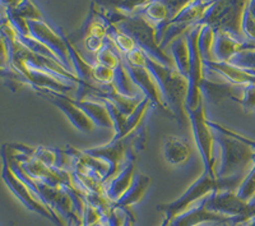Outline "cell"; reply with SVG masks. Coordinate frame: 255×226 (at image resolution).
<instances>
[{
    "label": "cell",
    "mask_w": 255,
    "mask_h": 226,
    "mask_svg": "<svg viewBox=\"0 0 255 226\" xmlns=\"http://www.w3.org/2000/svg\"><path fill=\"white\" fill-rule=\"evenodd\" d=\"M254 161H255V155H254Z\"/></svg>",
    "instance_id": "cell-35"
},
{
    "label": "cell",
    "mask_w": 255,
    "mask_h": 226,
    "mask_svg": "<svg viewBox=\"0 0 255 226\" xmlns=\"http://www.w3.org/2000/svg\"><path fill=\"white\" fill-rule=\"evenodd\" d=\"M149 105L152 104L147 97H144V99L139 102V105L135 107V110L127 118V123H125L124 129H123V133L122 136L119 137V139H127L128 136H130L133 132H135L136 129H138V127H139L140 122H142L143 118H144V114Z\"/></svg>",
    "instance_id": "cell-23"
},
{
    "label": "cell",
    "mask_w": 255,
    "mask_h": 226,
    "mask_svg": "<svg viewBox=\"0 0 255 226\" xmlns=\"http://www.w3.org/2000/svg\"><path fill=\"white\" fill-rule=\"evenodd\" d=\"M244 111L247 114L255 111V84H247L244 90V99L241 101Z\"/></svg>",
    "instance_id": "cell-28"
},
{
    "label": "cell",
    "mask_w": 255,
    "mask_h": 226,
    "mask_svg": "<svg viewBox=\"0 0 255 226\" xmlns=\"http://www.w3.org/2000/svg\"><path fill=\"white\" fill-rule=\"evenodd\" d=\"M163 157L170 165H184L191 155V147L185 138L176 136H166L163 138Z\"/></svg>",
    "instance_id": "cell-15"
},
{
    "label": "cell",
    "mask_w": 255,
    "mask_h": 226,
    "mask_svg": "<svg viewBox=\"0 0 255 226\" xmlns=\"http://www.w3.org/2000/svg\"><path fill=\"white\" fill-rule=\"evenodd\" d=\"M244 90H245V86H238V84H232L230 82L217 83V82L209 81L206 77L200 84L202 96L213 105H218L225 99L234 100V101L241 104L244 99Z\"/></svg>",
    "instance_id": "cell-13"
},
{
    "label": "cell",
    "mask_w": 255,
    "mask_h": 226,
    "mask_svg": "<svg viewBox=\"0 0 255 226\" xmlns=\"http://www.w3.org/2000/svg\"><path fill=\"white\" fill-rule=\"evenodd\" d=\"M247 5L248 1H213L198 24H207L215 32H225L243 41L241 23Z\"/></svg>",
    "instance_id": "cell-5"
},
{
    "label": "cell",
    "mask_w": 255,
    "mask_h": 226,
    "mask_svg": "<svg viewBox=\"0 0 255 226\" xmlns=\"http://www.w3.org/2000/svg\"><path fill=\"white\" fill-rule=\"evenodd\" d=\"M140 15L145 18L148 22H151L153 26L161 23V22H165V20L172 19L166 1H149L142 9Z\"/></svg>",
    "instance_id": "cell-21"
},
{
    "label": "cell",
    "mask_w": 255,
    "mask_h": 226,
    "mask_svg": "<svg viewBox=\"0 0 255 226\" xmlns=\"http://www.w3.org/2000/svg\"><path fill=\"white\" fill-rule=\"evenodd\" d=\"M123 33L128 35L134 40L136 46L139 47L145 55L153 59L157 63L162 64L167 68H175V63L171 56L162 51L156 38L154 26L148 22L140 14L127 15L122 22L115 24ZM176 69V68H175Z\"/></svg>",
    "instance_id": "cell-4"
},
{
    "label": "cell",
    "mask_w": 255,
    "mask_h": 226,
    "mask_svg": "<svg viewBox=\"0 0 255 226\" xmlns=\"http://www.w3.org/2000/svg\"><path fill=\"white\" fill-rule=\"evenodd\" d=\"M236 195L244 202H252L255 198V165L252 170L244 178L243 183L240 184L239 189L236 191Z\"/></svg>",
    "instance_id": "cell-25"
},
{
    "label": "cell",
    "mask_w": 255,
    "mask_h": 226,
    "mask_svg": "<svg viewBox=\"0 0 255 226\" xmlns=\"http://www.w3.org/2000/svg\"><path fill=\"white\" fill-rule=\"evenodd\" d=\"M72 101L90 118L91 122L95 125L102 128H111V129L115 128L108 107L102 100L90 97L88 100H83V101H77V100H72Z\"/></svg>",
    "instance_id": "cell-16"
},
{
    "label": "cell",
    "mask_w": 255,
    "mask_h": 226,
    "mask_svg": "<svg viewBox=\"0 0 255 226\" xmlns=\"http://www.w3.org/2000/svg\"><path fill=\"white\" fill-rule=\"evenodd\" d=\"M247 175H236L231 178H215L212 175L203 173L199 179L195 180L188 191L181 197L172 201L170 203H161L157 205V211L162 212L165 219L170 221L174 220L177 215L183 214L184 211L191 207L194 203L200 201L202 198L207 197L215 191H231L236 192L243 183L244 178Z\"/></svg>",
    "instance_id": "cell-1"
},
{
    "label": "cell",
    "mask_w": 255,
    "mask_h": 226,
    "mask_svg": "<svg viewBox=\"0 0 255 226\" xmlns=\"http://www.w3.org/2000/svg\"><path fill=\"white\" fill-rule=\"evenodd\" d=\"M93 226H102V225H101V224L99 223V224H96V225H93Z\"/></svg>",
    "instance_id": "cell-34"
},
{
    "label": "cell",
    "mask_w": 255,
    "mask_h": 226,
    "mask_svg": "<svg viewBox=\"0 0 255 226\" xmlns=\"http://www.w3.org/2000/svg\"><path fill=\"white\" fill-rule=\"evenodd\" d=\"M149 186H151V178L136 171L130 188L128 189L127 193L115 205L118 207H122V209H129L144 197L145 192L149 188Z\"/></svg>",
    "instance_id": "cell-18"
},
{
    "label": "cell",
    "mask_w": 255,
    "mask_h": 226,
    "mask_svg": "<svg viewBox=\"0 0 255 226\" xmlns=\"http://www.w3.org/2000/svg\"><path fill=\"white\" fill-rule=\"evenodd\" d=\"M255 46V42H245V41H239L234 36L225 33V32H216L215 44L212 47V55L213 61L218 63H229L231 58L239 54L244 50L252 49Z\"/></svg>",
    "instance_id": "cell-14"
},
{
    "label": "cell",
    "mask_w": 255,
    "mask_h": 226,
    "mask_svg": "<svg viewBox=\"0 0 255 226\" xmlns=\"http://www.w3.org/2000/svg\"><path fill=\"white\" fill-rule=\"evenodd\" d=\"M215 142L221 148L220 169L216 170L217 178H231L247 175L255 165V151L240 139L223 132L213 129Z\"/></svg>",
    "instance_id": "cell-3"
},
{
    "label": "cell",
    "mask_w": 255,
    "mask_h": 226,
    "mask_svg": "<svg viewBox=\"0 0 255 226\" xmlns=\"http://www.w3.org/2000/svg\"><path fill=\"white\" fill-rule=\"evenodd\" d=\"M135 156V152L130 148H128L127 160H125L124 166L122 168L119 174L113 178L108 183V186L105 187V196L113 203L118 202L127 193L128 189L130 188L134 177L136 174Z\"/></svg>",
    "instance_id": "cell-12"
},
{
    "label": "cell",
    "mask_w": 255,
    "mask_h": 226,
    "mask_svg": "<svg viewBox=\"0 0 255 226\" xmlns=\"http://www.w3.org/2000/svg\"><path fill=\"white\" fill-rule=\"evenodd\" d=\"M35 90L38 95L45 97V99L49 100V101H51L55 106H58L59 109L68 116V119L72 122V124L74 125L78 131L83 132V133H91V132L95 129V124L91 122L90 118H88L79 107H77L76 105H74L72 99L65 97V96L61 95V93L54 92V91L50 90H45V88H35Z\"/></svg>",
    "instance_id": "cell-9"
},
{
    "label": "cell",
    "mask_w": 255,
    "mask_h": 226,
    "mask_svg": "<svg viewBox=\"0 0 255 226\" xmlns=\"http://www.w3.org/2000/svg\"><path fill=\"white\" fill-rule=\"evenodd\" d=\"M245 226H255V218L253 219V220H250Z\"/></svg>",
    "instance_id": "cell-32"
},
{
    "label": "cell",
    "mask_w": 255,
    "mask_h": 226,
    "mask_svg": "<svg viewBox=\"0 0 255 226\" xmlns=\"http://www.w3.org/2000/svg\"><path fill=\"white\" fill-rule=\"evenodd\" d=\"M108 37L113 41L122 55H128L131 51L136 49V44L131 37L123 33L115 24H111L108 22Z\"/></svg>",
    "instance_id": "cell-22"
},
{
    "label": "cell",
    "mask_w": 255,
    "mask_h": 226,
    "mask_svg": "<svg viewBox=\"0 0 255 226\" xmlns=\"http://www.w3.org/2000/svg\"><path fill=\"white\" fill-rule=\"evenodd\" d=\"M208 210L232 219V225H245L253 220L250 205L241 201L236 192L215 191L208 196Z\"/></svg>",
    "instance_id": "cell-7"
},
{
    "label": "cell",
    "mask_w": 255,
    "mask_h": 226,
    "mask_svg": "<svg viewBox=\"0 0 255 226\" xmlns=\"http://www.w3.org/2000/svg\"><path fill=\"white\" fill-rule=\"evenodd\" d=\"M247 225V224H245ZM211 226H227V224H222V223H216V224H212ZM239 226H244V225H239Z\"/></svg>",
    "instance_id": "cell-31"
},
{
    "label": "cell",
    "mask_w": 255,
    "mask_h": 226,
    "mask_svg": "<svg viewBox=\"0 0 255 226\" xmlns=\"http://www.w3.org/2000/svg\"><path fill=\"white\" fill-rule=\"evenodd\" d=\"M171 50V58L175 63V68L177 72L183 75L184 78L189 79V73H190V52H189L188 41L186 36L176 38L170 44Z\"/></svg>",
    "instance_id": "cell-19"
},
{
    "label": "cell",
    "mask_w": 255,
    "mask_h": 226,
    "mask_svg": "<svg viewBox=\"0 0 255 226\" xmlns=\"http://www.w3.org/2000/svg\"><path fill=\"white\" fill-rule=\"evenodd\" d=\"M189 122L191 124L195 143L200 152V156L204 164V173L217 178L216 175V164L213 156V146H215V134L213 129L208 125L204 105L202 104L195 110H186Z\"/></svg>",
    "instance_id": "cell-6"
},
{
    "label": "cell",
    "mask_w": 255,
    "mask_h": 226,
    "mask_svg": "<svg viewBox=\"0 0 255 226\" xmlns=\"http://www.w3.org/2000/svg\"><path fill=\"white\" fill-rule=\"evenodd\" d=\"M74 226H83V224H82V220L78 221V223H76V225Z\"/></svg>",
    "instance_id": "cell-33"
},
{
    "label": "cell",
    "mask_w": 255,
    "mask_h": 226,
    "mask_svg": "<svg viewBox=\"0 0 255 226\" xmlns=\"http://www.w3.org/2000/svg\"><path fill=\"white\" fill-rule=\"evenodd\" d=\"M229 63L247 72H255V46L240 51L234 58H231Z\"/></svg>",
    "instance_id": "cell-26"
},
{
    "label": "cell",
    "mask_w": 255,
    "mask_h": 226,
    "mask_svg": "<svg viewBox=\"0 0 255 226\" xmlns=\"http://www.w3.org/2000/svg\"><path fill=\"white\" fill-rule=\"evenodd\" d=\"M124 226H135V218H134L133 214H130L129 209H127V218H125Z\"/></svg>",
    "instance_id": "cell-29"
},
{
    "label": "cell",
    "mask_w": 255,
    "mask_h": 226,
    "mask_svg": "<svg viewBox=\"0 0 255 226\" xmlns=\"http://www.w3.org/2000/svg\"><path fill=\"white\" fill-rule=\"evenodd\" d=\"M147 68L157 82L166 107L171 111L180 124H185V101L188 93V79L184 78L175 68H167L147 55Z\"/></svg>",
    "instance_id": "cell-2"
},
{
    "label": "cell",
    "mask_w": 255,
    "mask_h": 226,
    "mask_svg": "<svg viewBox=\"0 0 255 226\" xmlns=\"http://www.w3.org/2000/svg\"><path fill=\"white\" fill-rule=\"evenodd\" d=\"M161 226H171V221L168 220V219H163L162 224H161Z\"/></svg>",
    "instance_id": "cell-30"
},
{
    "label": "cell",
    "mask_w": 255,
    "mask_h": 226,
    "mask_svg": "<svg viewBox=\"0 0 255 226\" xmlns=\"http://www.w3.org/2000/svg\"><path fill=\"white\" fill-rule=\"evenodd\" d=\"M101 221V215L92 205L86 203L83 209V215H82V224L83 226H93Z\"/></svg>",
    "instance_id": "cell-27"
},
{
    "label": "cell",
    "mask_w": 255,
    "mask_h": 226,
    "mask_svg": "<svg viewBox=\"0 0 255 226\" xmlns=\"http://www.w3.org/2000/svg\"><path fill=\"white\" fill-rule=\"evenodd\" d=\"M204 69L215 70L222 74L227 82L238 86H247V84H255V75L247 70L240 69L230 63H218V61H203Z\"/></svg>",
    "instance_id": "cell-17"
},
{
    "label": "cell",
    "mask_w": 255,
    "mask_h": 226,
    "mask_svg": "<svg viewBox=\"0 0 255 226\" xmlns=\"http://www.w3.org/2000/svg\"><path fill=\"white\" fill-rule=\"evenodd\" d=\"M216 32L211 26L203 24L200 26L199 37H198V47H199L200 56L203 61H213V55H212V47L215 44Z\"/></svg>",
    "instance_id": "cell-24"
},
{
    "label": "cell",
    "mask_w": 255,
    "mask_h": 226,
    "mask_svg": "<svg viewBox=\"0 0 255 226\" xmlns=\"http://www.w3.org/2000/svg\"><path fill=\"white\" fill-rule=\"evenodd\" d=\"M128 143H125V139H118V141H111L110 145H106L104 147H96L84 150L83 152L93 159L101 160L105 164L109 165V174L104 179V183L111 180L120 173V166H124L123 161L127 160L128 154Z\"/></svg>",
    "instance_id": "cell-10"
},
{
    "label": "cell",
    "mask_w": 255,
    "mask_h": 226,
    "mask_svg": "<svg viewBox=\"0 0 255 226\" xmlns=\"http://www.w3.org/2000/svg\"><path fill=\"white\" fill-rule=\"evenodd\" d=\"M27 24H28L32 37L40 41L41 44H44L56 56L61 67L65 68L70 74L74 75L72 59H70L69 55V49H68V38H65L61 33H56L54 29L50 28V26L45 23L44 19H27Z\"/></svg>",
    "instance_id": "cell-8"
},
{
    "label": "cell",
    "mask_w": 255,
    "mask_h": 226,
    "mask_svg": "<svg viewBox=\"0 0 255 226\" xmlns=\"http://www.w3.org/2000/svg\"><path fill=\"white\" fill-rule=\"evenodd\" d=\"M113 86L118 91V93L125 96V97H129V99H135V97H138V93H139V88L136 87L134 82L131 81L130 75L128 73L123 60L122 64L115 69Z\"/></svg>",
    "instance_id": "cell-20"
},
{
    "label": "cell",
    "mask_w": 255,
    "mask_h": 226,
    "mask_svg": "<svg viewBox=\"0 0 255 226\" xmlns=\"http://www.w3.org/2000/svg\"><path fill=\"white\" fill-rule=\"evenodd\" d=\"M207 202H208V196L198 201L197 203L189 207L183 214L177 215L176 218L171 221V226H199L206 223H222L231 224L232 225V219L226 218L223 215L216 214V212H212L211 210H208Z\"/></svg>",
    "instance_id": "cell-11"
}]
</instances>
